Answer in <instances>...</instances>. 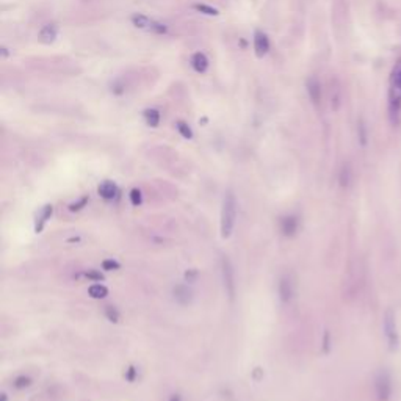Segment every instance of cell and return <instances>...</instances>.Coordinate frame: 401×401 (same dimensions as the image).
<instances>
[{"instance_id": "cell-24", "label": "cell", "mask_w": 401, "mask_h": 401, "mask_svg": "<svg viewBox=\"0 0 401 401\" xmlns=\"http://www.w3.org/2000/svg\"><path fill=\"white\" fill-rule=\"evenodd\" d=\"M130 202H132V205H135V207H138V205L143 202V195H141V191H140L138 188H133V190L130 191Z\"/></svg>"}, {"instance_id": "cell-26", "label": "cell", "mask_w": 401, "mask_h": 401, "mask_svg": "<svg viewBox=\"0 0 401 401\" xmlns=\"http://www.w3.org/2000/svg\"><path fill=\"white\" fill-rule=\"evenodd\" d=\"M136 373H138V372H136L135 367H129V370H125V379L129 381V382H133Z\"/></svg>"}, {"instance_id": "cell-21", "label": "cell", "mask_w": 401, "mask_h": 401, "mask_svg": "<svg viewBox=\"0 0 401 401\" xmlns=\"http://www.w3.org/2000/svg\"><path fill=\"white\" fill-rule=\"evenodd\" d=\"M357 133H359V141L362 146L367 144V127H365V123L360 119L359 124H357Z\"/></svg>"}, {"instance_id": "cell-9", "label": "cell", "mask_w": 401, "mask_h": 401, "mask_svg": "<svg viewBox=\"0 0 401 401\" xmlns=\"http://www.w3.org/2000/svg\"><path fill=\"white\" fill-rule=\"evenodd\" d=\"M277 292H279V298L282 302H288L293 298V282L290 280L288 276L280 277L279 284H277Z\"/></svg>"}, {"instance_id": "cell-18", "label": "cell", "mask_w": 401, "mask_h": 401, "mask_svg": "<svg viewBox=\"0 0 401 401\" xmlns=\"http://www.w3.org/2000/svg\"><path fill=\"white\" fill-rule=\"evenodd\" d=\"M175 127H177L179 133L183 136V138H187V140L193 138V130L190 129V125H188L187 123H183V121H177V123H175Z\"/></svg>"}, {"instance_id": "cell-20", "label": "cell", "mask_w": 401, "mask_h": 401, "mask_svg": "<svg viewBox=\"0 0 401 401\" xmlns=\"http://www.w3.org/2000/svg\"><path fill=\"white\" fill-rule=\"evenodd\" d=\"M174 296H175V300L180 301V302H182V296H183V298H185V302H188V298H190V290H188L187 287H182V285H179V287H175V290H174Z\"/></svg>"}, {"instance_id": "cell-10", "label": "cell", "mask_w": 401, "mask_h": 401, "mask_svg": "<svg viewBox=\"0 0 401 401\" xmlns=\"http://www.w3.org/2000/svg\"><path fill=\"white\" fill-rule=\"evenodd\" d=\"M57 35H58V27L55 25V24H47V25H44L41 31H39V41L44 44H50L55 41Z\"/></svg>"}, {"instance_id": "cell-6", "label": "cell", "mask_w": 401, "mask_h": 401, "mask_svg": "<svg viewBox=\"0 0 401 401\" xmlns=\"http://www.w3.org/2000/svg\"><path fill=\"white\" fill-rule=\"evenodd\" d=\"M279 227H280V232H282V235L293 237L296 232H298V227H300L298 216H295V215H285V216H282V218H280V221H279Z\"/></svg>"}, {"instance_id": "cell-16", "label": "cell", "mask_w": 401, "mask_h": 401, "mask_svg": "<svg viewBox=\"0 0 401 401\" xmlns=\"http://www.w3.org/2000/svg\"><path fill=\"white\" fill-rule=\"evenodd\" d=\"M144 119H146L148 125H150V127H157L158 123H160V113H158V110H155V108H148L146 111H144Z\"/></svg>"}, {"instance_id": "cell-29", "label": "cell", "mask_w": 401, "mask_h": 401, "mask_svg": "<svg viewBox=\"0 0 401 401\" xmlns=\"http://www.w3.org/2000/svg\"><path fill=\"white\" fill-rule=\"evenodd\" d=\"M170 401H182V398H180V395H177V394H174L171 398H170Z\"/></svg>"}, {"instance_id": "cell-3", "label": "cell", "mask_w": 401, "mask_h": 401, "mask_svg": "<svg viewBox=\"0 0 401 401\" xmlns=\"http://www.w3.org/2000/svg\"><path fill=\"white\" fill-rule=\"evenodd\" d=\"M375 392L379 401H389L392 395V379L387 372L381 370L375 378Z\"/></svg>"}, {"instance_id": "cell-14", "label": "cell", "mask_w": 401, "mask_h": 401, "mask_svg": "<svg viewBox=\"0 0 401 401\" xmlns=\"http://www.w3.org/2000/svg\"><path fill=\"white\" fill-rule=\"evenodd\" d=\"M352 180V171H351V166L348 163H343L342 168H340V173H339V182L343 188L350 187V183Z\"/></svg>"}, {"instance_id": "cell-22", "label": "cell", "mask_w": 401, "mask_h": 401, "mask_svg": "<svg viewBox=\"0 0 401 401\" xmlns=\"http://www.w3.org/2000/svg\"><path fill=\"white\" fill-rule=\"evenodd\" d=\"M105 317L110 320V322H115V323L119 322V312L113 306H107L105 307Z\"/></svg>"}, {"instance_id": "cell-19", "label": "cell", "mask_w": 401, "mask_h": 401, "mask_svg": "<svg viewBox=\"0 0 401 401\" xmlns=\"http://www.w3.org/2000/svg\"><path fill=\"white\" fill-rule=\"evenodd\" d=\"M31 384V379L28 378V376H25V375H21V376H18V378L14 379V382H13V386H14V389H25V387H28Z\"/></svg>"}, {"instance_id": "cell-27", "label": "cell", "mask_w": 401, "mask_h": 401, "mask_svg": "<svg viewBox=\"0 0 401 401\" xmlns=\"http://www.w3.org/2000/svg\"><path fill=\"white\" fill-rule=\"evenodd\" d=\"M86 202H88V198H82V199L78 200V202L71 205V210H80V208H82L83 205H86Z\"/></svg>"}, {"instance_id": "cell-25", "label": "cell", "mask_w": 401, "mask_h": 401, "mask_svg": "<svg viewBox=\"0 0 401 401\" xmlns=\"http://www.w3.org/2000/svg\"><path fill=\"white\" fill-rule=\"evenodd\" d=\"M102 268L105 271H113V270H118L119 268V263L113 259H108V260H103L102 262Z\"/></svg>"}, {"instance_id": "cell-17", "label": "cell", "mask_w": 401, "mask_h": 401, "mask_svg": "<svg viewBox=\"0 0 401 401\" xmlns=\"http://www.w3.org/2000/svg\"><path fill=\"white\" fill-rule=\"evenodd\" d=\"M331 107L334 111H337L340 107V88L337 85H334L331 90Z\"/></svg>"}, {"instance_id": "cell-2", "label": "cell", "mask_w": 401, "mask_h": 401, "mask_svg": "<svg viewBox=\"0 0 401 401\" xmlns=\"http://www.w3.org/2000/svg\"><path fill=\"white\" fill-rule=\"evenodd\" d=\"M384 334H386V339L389 343V348L394 351L398 347V331H397V318L392 309H387L386 314H384Z\"/></svg>"}, {"instance_id": "cell-4", "label": "cell", "mask_w": 401, "mask_h": 401, "mask_svg": "<svg viewBox=\"0 0 401 401\" xmlns=\"http://www.w3.org/2000/svg\"><path fill=\"white\" fill-rule=\"evenodd\" d=\"M221 270H223V279L224 285H226V290L229 296L232 298L235 293V276H234V268H232V263L227 257H223L221 260Z\"/></svg>"}, {"instance_id": "cell-12", "label": "cell", "mask_w": 401, "mask_h": 401, "mask_svg": "<svg viewBox=\"0 0 401 401\" xmlns=\"http://www.w3.org/2000/svg\"><path fill=\"white\" fill-rule=\"evenodd\" d=\"M191 66H193V69L196 72H199V74H202V72L207 71L208 68V60L205 57V53L202 52H196L193 57H191Z\"/></svg>"}, {"instance_id": "cell-7", "label": "cell", "mask_w": 401, "mask_h": 401, "mask_svg": "<svg viewBox=\"0 0 401 401\" xmlns=\"http://www.w3.org/2000/svg\"><path fill=\"white\" fill-rule=\"evenodd\" d=\"M254 50H255V55H257L259 58L265 57V55L268 53V50H270L268 36L260 30H255V33H254Z\"/></svg>"}, {"instance_id": "cell-5", "label": "cell", "mask_w": 401, "mask_h": 401, "mask_svg": "<svg viewBox=\"0 0 401 401\" xmlns=\"http://www.w3.org/2000/svg\"><path fill=\"white\" fill-rule=\"evenodd\" d=\"M132 22H133L135 27L152 30V31H155V33H165V31H166V27L163 25V24L150 21L148 16H144V14H135L132 18Z\"/></svg>"}, {"instance_id": "cell-11", "label": "cell", "mask_w": 401, "mask_h": 401, "mask_svg": "<svg viewBox=\"0 0 401 401\" xmlns=\"http://www.w3.org/2000/svg\"><path fill=\"white\" fill-rule=\"evenodd\" d=\"M99 195H100L103 199H107V200H111L113 198H116V195H118V187H116V183H115V182H111V180L102 182L100 185H99Z\"/></svg>"}, {"instance_id": "cell-23", "label": "cell", "mask_w": 401, "mask_h": 401, "mask_svg": "<svg viewBox=\"0 0 401 401\" xmlns=\"http://www.w3.org/2000/svg\"><path fill=\"white\" fill-rule=\"evenodd\" d=\"M195 8H196L198 11L204 13L207 16H216V14H218V10H215V8L208 6V5H204V3H198V5H195Z\"/></svg>"}, {"instance_id": "cell-13", "label": "cell", "mask_w": 401, "mask_h": 401, "mask_svg": "<svg viewBox=\"0 0 401 401\" xmlns=\"http://www.w3.org/2000/svg\"><path fill=\"white\" fill-rule=\"evenodd\" d=\"M52 213H53V207L52 205H44L43 207V210H41V213H39V216H38V221H36V226H35V230L38 232H41L43 230V227H44V224L47 223L50 220V216H52Z\"/></svg>"}, {"instance_id": "cell-1", "label": "cell", "mask_w": 401, "mask_h": 401, "mask_svg": "<svg viewBox=\"0 0 401 401\" xmlns=\"http://www.w3.org/2000/svg\"><path fill=\"white\" fill-rule=\"evenodd\" d=\"M237 224V199L232 191H227L221 208V237L229 238Z\"/></svg>"}, {"instance_id": "cell-28", "label": "cell", "mask_w": 401, "mask_h": 401, "mask_svg": "<svg viewBox=\"0 0 401 401\" xmlns=\"http://www.w3.org/2000/svg\"><path fill=\"white\" fill-rule=\"evenodd\" d=\"M86 277H88V279H91V280H96V282L102 279V276L99 275L98 271H88V273H86Z\"/></svg>"}, {"instance_id": "cell-8", "label": "cell", "mask_w": 401, "mask_h": 401, "mask_svg": "<svg viewBox=\"0 0 401 401\" xmlns=\"http://www.w3.org/2000/svg\"><path fill=\"white\" fill-rule=\"evenodd\" d=\"M307 93H309V98L312 100V103H315L318 107L320 102H322V85H320V80L317 77H309L307 78Z\"/></svg>"}, {"instance_id": "cell-15", "label": "cell", "mask_w": 401, "mask_h": 401, "mask_svg": "<svg viewBox=\"0 0 401 401\" xmlns=\"http://www.w3.org/2000/svg\"><path fill=\"white\" fill-rule=\"evenodd\" d=\"M88 295H90L91 298H94V300H102L108 295V288L105 285H102V284H94V285H91L90 288H88Z\"/></svg>"}]
</instances>
